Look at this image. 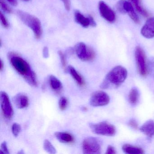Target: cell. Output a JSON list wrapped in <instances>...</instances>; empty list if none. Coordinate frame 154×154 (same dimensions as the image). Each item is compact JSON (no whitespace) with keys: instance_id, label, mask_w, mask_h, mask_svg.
<instances>
[{"instance_id":"6da1fadb","label":"cell","mask_w":154,"mask_h":154,"mask_svg":"<svg viewBox=\"0 0 154 154\" xmlns=\"http://www.w3.org/2000/svg\"><path fill=\"white\" fill-rule=\"evenodd\" d=\"M10 62L15 70L21 75L27 82L31 86L38 85L37 80L35 72L29 64L22 57L14 53L8 55Z\"/></svg>"},{"instance_id":"7a4b0ae2","label":"cell","mask_w":154,"mask_h":154,"mask_svg":"<svg viewBox=\"0 0 154 154\" xmlns=\"http://www.w3.org/2000/svg\"><path fill=\"white\" fill-rule=\"evenodd\" d=\"M127 76L126 68L121 66H115L107 74L100 87L103 89L117 88L125 81Z\"/></svg>"},{"instance_id":"3957f363","label":"cell","mask_w":154,"mask_h":154,"mask_svg":"<svg viewBox=\"0 0 154 154\" xmlns=\"http://www.w3.org/2000/svg\"><path fill=\"white\" fill-rule=\"evenodd\" d=\"M17 15L20 19L32 30L35 38L37 39H40L43 34V29L39 20L36 17L22 11H18Z\"/></svg>"},{"instance_id":"277c9868","label":"cell","mask_w":154,"mask_h":154,"mask_svg":"<svg viewBox=\"0 0 154 154\" xmlns=\"http://www.w3.org/2000/svg\"><path fill=\"white\" fill-rule=\"evenodd\" d=\"M89 126L92 131L97 135L112 137L115 135L116 132L115 127L107 122L90 123Z\"/></svg>"},{"instance_id":"5b68a950","label":"cell","mask_w":154,"mask_h":154,"mask_svg":"<svg viewBox=\"0 0 154 154\" xmlns=\"http://www.w3.org/2000/svg\"><path fill=\"white\" fill-rule=\"evenodd\" d=\"M84 154H99L101 151V146L100 140L93 137H89L84 140L82 144Z\"/></svg>"},{"instance_id":"8992f818","label":"cell","mask_w":154,"mask_h":154,"mask_svg":"<svg viewBox=\"0 0 154 154\" xmlns=\"http://www.w3.org/2000/svg\"><path fill=\"white\" fill-rule=\"evenodd\" d=\"M75 51L78 58L83 61H92L95 57L94 51L83 42H80L75 45Z\"/></svg>"},{"instance_id":"52a82bcc","label":"cell","mask_w":154,"mask_h":154,"mask_svg":"<svg viewBox=\"0 0 154 154\" xmlns=\"http://www.w3.org/2000/svg\"><path fill=\"white\" fill-rule=\"evenodd\" d=\"M117 10L122 14H127L136 24H140L139 18L134 10L132 4L129 1L120 0L116 5Z\"/></svg>"},{"instance_id":"ba28073f","label":"cell","mask_w":154,"mask_h":154,"mask_svg":"<svg viewBox=\"0 0 154 154\" xmlns=\"http://www.w3.org/2000/svg\"><path fill=\"white\" fill-rule=\"evenodd\" d=\"M135 54L138 71L140 75L145 76L148 71L145 52L140 47L137 46L135 49Z\"/></svg>"},{"instance_id":"9c48e42d","label":"cell","mask_w":154,"mask_h":154,"mask_svg":"<svg viewBox=\"0 0 154 154\" xmlns=\"http://www.w3.org/2000/svg\"><path fill=\"white\" fill-rule=\"evenodd\" d=\"M0 100L3 116L7 119H11L14 115V111L8 95L5 92L1 91L0 94Z\"/></svg>"},{"instance_id":"30bf717a","label":"cell","mask_w":154,"mask_h":154,"mask_svg":"<svg viewBox=\"0 0 154 154\" xmlns=\"http://www.w3.org/2000/svg\"><path fill=\"white\" fill-rule=\"evenodd\" d=\"M109 101V95L103 91H99L92 94L90 98V103L94 107H100L107 105Z\"/></svg>"},{"instance_id":"8fae6325","label":"cell","mask_w":154,"mask_h":154,"mask_svg":"<svg viewBox=\"0 0 154 154\" xmlns=\"http://www.w3.org/2000/svg\"><path fill=\"white\" fill-rule=\"evenodd\" d=\"M99 10L102 17L110 22H114L116 19L115 13L112 9L102 1L99 2Z\"/></svg>"},{"instance_id":"7c38bea8","label":"cell","mask_w":154,"mask_h":154,"mask_svg":"<svg viewBox=\"0 0 154 154\" xmlns=\"http://www.w3.org/2000/svg\"><path fill=\"white\" fill-rule=\"evenodd\" d=\"M141 34L147 38L154 37V17L147 20L141 29Z\"/></svg>"},{"instance_id":"4fadbf2b","label":"cell","mask_w":154,"mask_h":154,"mask_svg":"<svg viewBox=\"0 0 154 154\" xmlns=\"http://www.w3.org/2000/svg\"><path fill=\"white\" fill-rule=\"evenodd\" d=\"M13 101L16 107L20 109L26 108L29 104L28 98L23 93H19L15 95Z\"/></svg>"},{"instance_id":"5bb4252c","label":"cell","mask_w":154,"mask_h":154,"mask_svg":"<svg viewBox=\"0 0 154 154\" xmlns=\"http://www.w3.org/2000/svg\"><path fill=\"white\" fill-rule=\"evenodd\" d=\"M140 130L146 136L152 137L154 136V121L149 120L145 122L140 128Z\"/></svg>"},{"instance_id":"9a60e30c","label":"cell","mask_w":154,"mask_h":154,"mask_svg":"<svg viewBox=\"0 0 154 154\" xmlns=\"http://www.w3.org/2000/svg\"><path fill=\"white\" fill-rule=\"evenodd\" d=\"M74 17L75 22L84 28H88L90 26V20L89 16L85 17L79 11L76 10L74 12Z\"/></svg>"},{"instance_id":"2e32d148","label":"cell","mask_w":154,"mask_h":154,"mask_svg":"<svg viewBox=\"0 0 154 154\" xmlns=\"http://www.w3.org/2000/svg\"><path fill=\"white\" fill-rule=\"evenodd\" d=\"M55 137L61 143H71L73 142L74 138L72 135L66 132H57Z\"/></svg>"},{"instance_id":"e0dca14e","label":"cell","mask_w":154,"mask_h":154,"mask_svg":"<svg viewBox=\"0 0 154 154\" xmlns=\"http://www.w3.org/2000/svg\"><path fill=\"white\" fill-rule=\"evenodd\" d=\"M122 149L124 153L128 154H142L144 153V150L141 148L128 144L123 145Z\"/></svg>"},{"instance_id":"ac0fdd59","label":"cell","mask_w":154,"mask_h":154,"mask_svg":"<svg viewBox=\"0 0 154 154\" xmlns=\"http://www.w3.org/2000/svg\"><path fill=\"white\" fill-rule=\"evenodd\" d=\"M128 1L132 4L137 12L140 13L141 16H143L145 17H149L148 12L142 6L141 0H128Z\"/></svg>"},{"instance_id":"d6986e66","label":"cell","mask_w":154,"mask_h":154,"mask_svg":"<svg viewBox=\"0 0 154 154\" xmlns=\"http://www.w3.org/2000/svg\"><path fill=\"white\" fill-rule=\"evenodd\" d=\"M66 71L72 75L75 81L80 86H83L85 85V82L81 75L77 72L73 66H69L66 69Z\"/></svg>"},{"instance_id":"ffe728a7","label":"cell","mask_w":154,"mask_h":154,"mask_svg":"<svg viewBox=\"0 0 154 154\" xmlns=\"http://www.w3.org/2000/svg\"><path fill=\"white\" fill-rule=\"evenodd\" d=\"M49 83L50 87L55 91L58 92L61 91L63 88V85L60 80L53 75H51L49 77Z\"/></svg>"},{"instance_id":"44dd1931","label":"cell","mask_w":154,"mask_h":154,"mask_svg":"<svg viewBox=\"0 0 154 154\" xmlns=\"http://www.w3.org/2000/svg\"><path fill=\"white\" fill-rule=\"evenodd\" d=\"M139 94L138 91L136 88H132L128 94V100L132 105L137 104L138 101Z\"/></svg>"},{"instance_id":"7402d4cb","label":"cell","mask_w":154,"mask_h":154,"mask_svg":"<svg viewBox=\"0 0 154 154\" xmlns=\"http://www.w3.org/2000/svg\"><path fill=\"white\" fill-rule=\"evenodd\" d=\"M44 147L46 151L49 154H54L57 153L55 148L48 140H45L44 141Z\"/></svg>"},{"instance_id":"603a6c76","label":"cell","mask_w":154,"mask_h":154,"mask_svg":"<svg viewBox=\"0 0 154 154\" xmlns=\"http://www.w3.org/2000/svg\"><path fill=\"white\" fill-rule=\"evenodd\" d=\"M68 100L65 97H62L59 101V107L61 110H64L68 105Z\"/></svg>"},{"instance_id":"cb8c5ba5","label":"cell","mask_w":154,"mask_h":154,"mask_svg":"<svg viewBox=\"0 0 154 154\" xmlns=\"http://www.w3.org/2000/svg\"><path fill=\"white\" fill-rule=\"evenodd\" d=\"M12 132L15 137H17L20 133L21 131V127L19 124L17 123H13L12 126Z\"/></svg>"},{"instance_id":"d4e9b609","label":"cell","mask_w":154,"mask_h":154,"mask_svg":"<svg viewBox=\"0 0 154 154\" xmlns=\"http://www.w3.org/2000/svg\"><path fill=\"white\" fill-rule=\"evenodd\" d=\"M0 6L2 9L6 13H11L12 12V9L4 0H0Z\"/></svg>"},{"instance_id":"484cf974","label":"cell","mask_w":154,"mask_h":154,"mask_svg":"<svg viewBox=\"0 0 154 154\" xmlns=\"http://www.w3.org/2000/svg\"><path fill=\"white\" fill-rule=\"evenodd\" d=\"M0 18H1V23L2 26L5 28H8L9 27V23L7 20V18L4 16V14L2 13V11L0 13Z\"/></svg>"},{"instance_id":"4316f807","label":"cell","mask_w":154,"mask_h":154,"mask_svg":"<svg viewBox=\"0 0 154 154\" xmlns=\"http://www.w3.org/2000/svg\"><path fill=\"white\" fill-rule=\"evenodd\" d=\"M58 55L60 57V61H61V64H62V66L63 68L66 69V57L65 55L62 52V51H58Z\"/></svg>"},{"instance_id":"83f0119b","label":"cell","mask_w":154,"mask_h":154,"mask_svg":"<svg viewBox=\"0 0 154 154\" xmlns=\"http://www.w3.org/2000/svg\"><path fill=\"white\" fill-rule=\"evenodd\" d=\"M0 154H10L8 148V145H7V143L6 141H4L1 144V149H0Z\"/></svg>"},{"instance_id":"f1b7e54d","label":"cell","mask_w":154,"mask_h":154,"mask_svg":"<svg viewBox=\"0 0 154 154\" xmlns=\"http://www.w3.org/2000/svg\"><path fill=\"white\" fill-rule=\"evenodd\" d=\"M128 124L131 128H133L135 129H137L138 128V125L137 122L136 121V120L134 119H131L129 121Z\"/></svg>"},{"instance_id":"f546056e","label":"cell","mask_w":154,"mask_h":154,"mask_svg":"<svg viewBox=\"0 0 154 154\" xmlns=\"http://www.w3.org/2000/svg\"><path fill=\"white\" fill-rule=\"evenodd\" d=\"M116 150L114 147L112 146L111 145H109L106 149L105 154H116Z\"/></svg>"},{"instance_id":"4dcf8cb0","label":"cell","mask_w":154,"mask_h":154,"mask_svg":"<svg viewBox=\"0 0 154 154\" xmlns=\"http://www.w3.org/2000/svg\"><path fill=\"white\" fill-rule=\"evenodd\" d=\"M63 3L65 8L67 11H69L71 9V0H61Z\"/></svg>"},{"instance_id":"1f68e13d","label":"cell","mask_w":154,"mask_h":154,"mask_svg":"<svg viewBox=\"0 0 154 154\" xmlns=\"http://www.w3.org/2000/svg\"><path fill=\"white\" fill-rule=\"evenodd\" d=\"M43 55L44 58H48L49 57V49L47 47H45L43 48Z\"/></svg>"},{"instance_id":"d6a6232c","label":"cell","mask_w":154,"mask_h":154,"mask_svg":"<svg viewBox=\"0 0 154 154\" xmlns=\"http://www.w3.org/2000/svg\"><path fill=\"white\" fill-rule=\"evenodd\" d=\"M89 17L90 20V26L93 27L96 26L97 25H96V22H95L93 17L91 16H89Z\"/></svg>"},{"instance_id":"836d02e7","label":"cell","mask_w":154,"mask_h":154,"mask_svg":"<svg viewBox=\"0 0 154 154\" xmlns=\"http://www.w3.org/2000/svg\"><path fill=\"white\" fill-rule=\"evenodd\" d=\"M11 5L13 6H16L17 5V0H7Z\"/></svg>"},{"instance_id":"e575fe53","label":"cell","mask_w":154,"mask_h":154,"mask_svg":"<svg viewBox=\"0 0 154 154\" xmlns=\"http://www.w3.org/2000/svg\"><path fill=\"white\" fill-rule=\"evenodd\" d=\"M4 64L2 60H1V67H0V70L1 71H2L3 69H4Z\"/></svg>"},{"instance_id":"d590c367","label":"cell","mask_w":154,"mask_h":154,"mask_svg":"<svg viewBox=\"0 0 154 154\" xmlns=\"http://www.w3.org/2000/svg\"><path fill=\"white\" fill-rule=\"evenodd\" d=\"M18 154H25V152H24V151H23V150H20V151H19V152H18Z\"/></svg>"},{"instance_id":"8d00e7d4","label":"cell","mask_w":154,"mask_h":154,"mask_svg":"<svg viewBox=\"0 0 154 154\" xmlns=\"http://www.w3.org/2000/svg\"><path fill=\"white\" fill-rule=\"evenodd\" d=\"M23 1H29V0H23Z\"/></svg>"}]
</instances>
